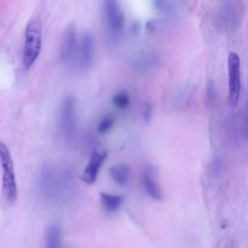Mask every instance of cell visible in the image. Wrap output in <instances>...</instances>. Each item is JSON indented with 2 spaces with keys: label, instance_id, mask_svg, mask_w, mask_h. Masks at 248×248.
<instances>
[{
  "label": "cell",
  "instance_id": "6da1fadb",
  "mask_svg": "<svg viewBox=\"0 0 248 248\" xmlns=\"http://www.w3.org/2000/svg\"><path fill=\"white\" fill-rule=\"evenodd\" d=\"M42 48V28L38 20H31L26 26L22 52V64L29 70L38 59Z\"/></svg>",
  "mask_w": 248,
  "mask_h": 248
},
{
  "label": "cell",
  "instance_id": "7a4b0ae2",
  "mask_svg": "<svg viewBox=\"0 0 248 248\" xmlns=\"http://www.w3.org/2000/svg\"><path fill=\"white\" fill-rule=\"evenodd\" d=\"M0 164L2 169V194L5 201L13 204L17 198V187L9 148L4 142L0 141Z\"/></svg>",
  "mask_w": 248,
  "mask_h": 248
},
{
  "label": "cell",
  "instance_id": "3957f363",
  "mask_svg": "<svg viewBox=\"0 0 248 248\" xmlns=\"http://www.w3.org/2000/svg\"><path fill=\"white\" fill-rule=\"evenodd\" d=\"M58 128L65 140L71 141L74 139L77 129L76 101L71 95L65 97L61 104Z\"/></svg>",
  "mask_w": 248,
  "mask_h": 248
},
{
  "label": "cell",
  "instance_id": "277c9868",
  "mask_svg": "<svg viewBox=\"0 0 248 248\" xmlns=\"http://www.w3.org/2000/svg\"><path fill=\"white\" fill-rule=\"evenodd\" d=\"M228 89H229V103L231 107L235 108L239 101L241 90L240 79V59L235 52H230L228 57Z\"/></svg>",
  "mask_w": 248,
  "mask_h": 248
},
{
  "label": "cell",
  "instance_id": "5b68a950",
  "mask_svg": "<svg viewBox=\"0 0 248 248\" xmlns=\"http://www.w3.org/2000/svg\"><path fill=\"white\" fill-rule=\"evenodd\" d=\"M39 190L47 201H52L56 199L59 192V183L55 175L54 170L50 165H44L41 169L39 176Z\"/></svg>",
  "mask_w": 248,
  "mask_h": 248
},
{
  "label": "cell",
  "instance_id": "8992f818",
  "mask_svg": "<svg viewBox=\"0 0 248 248\" xmlns=\"http://www.w3.org/2000/svg\"><path fill=\"white\" fill-rule=\"evenodd\" d=\"M77 50V30L74 24H69L64 31L61 46L60 58L64 63H70Z\"/></svg>",
  "mask_w": 248,
  "mask_h": 248
},
{
  "label": "cell",
  "instance_id": "52a82bcc",
  "mask_svg": "<svg viewBox=\"0 0 248 248\" xmlns=\"http://www.w3.org/2000/svg\"><path fill=\"white\" fill-rule=\"evenodd\" d=\"M220 17L221 24L225 28L233 30L241 19V7L239 3L234 0L227 2L220 13Z\"/></svg>",
  "mask_w": 248,
  "mask_h": 248
},
{
  "label": "cell",
  "instance_id": "ba28073f",
  "mask_svg": "<svg viewBox=\"0 0 248 248\" xmlns=\"http://www.w3.org/2000/svg\"><path fill=\"white\" fill-rule=\"evenodd\" d=\"M107 158L106 152L94 151L91 153L88 163L82 173V180L87 184H93L99 174V171Z\"/></svg>",
  "mask_w": 248,
  "mask_h": 248
},
{
  "label": "cell",
  "instance_id": "9c48e42d",
  "mask_svg": "<svg viewBox=\"0 0 248 248\" xmlns=\"http://www.w3.org/2000/svg\"><path fill=\"white\" fill-rule=\"evenodd\" d=\"M106 17L108 28L112 32H119L124 23V15L115 0H106Z\"/></svg>",
  "mask_w": 248,
  "mask_h": 248
},
{
  "label": "cell",
  "instance_id": "30bf717a",
  "mask_svg": "<svg viewBox=\"0 0 248 248\" xmlns=\"http://www.w3.org/2000/svg\"><path fill=\"white\" fill-rule=\"evenodd\" d=\"M94 56L93 37L89 32H85L81 36L78 49V64L80 69L87 70L90 68Z\"/></svg>",
  "mask_w": 248,
  "mask_h": 248
},
{
  "label": "cell",
  "instance_id": "8fae6325",
  "mask_svg": "<svg viewBox=\"0 0 248 248\" xmlns=\"http://www.w3.org/2000/svg\"><path fill=\"white\" fill-rule=\"evenodd\" d=\"M141 182L146 194L153 200L161 201L163 199V193L160 185L157 182L154 169L150 166L144 168L141 175Z\"/></svg>",
  "mask_w": 248,
  "mask_h": 248
},
{
  "label": "cell",
  "instance_id": "7c38bea8",
  "mask_svg": "<svg viewBox=\"0 0 248 248\" xmlns=\"http://www.w3.org/2000/svg\"><path fill=\"white\" fill-rule=\"evenodd\" d=\"M234 132L238 140L248 142V97L242 110L236 116Z\"/></svg>",
  "mask_w": 248,
  "mask_h": 248
},
{
  "label": "cell",
  "instance_id": "4fadbf2b",
  "mask_svg": "<svg viewBox=\"0 0 248 248\" xmlns=\"http://www.w3.org/2000/svg\"><path fill=\"white\" fill-rule=\"evenodd\" d=\"M46 248H62V232L57 224L47 227L45 235Z\"/></svg>",
  "mask_w": 248,
  "mask_h": 248
},
{
  "label": "cell",
  "instance_id": "5bb4252c",
  "mask_svg": "<svg viewBox=\"0 0 248 248\" xmlns=\"http://www.w3.org/2000/svg\"><path fill=\"white\" fill-rule=\"evenodd\" d=\"M109 174L111 178L121 186H124L128 183L130 178V169L125 164H117L109 169Z\"/></svg>",
  "mask_w": 248,
  "mask_h": 248
},
{
  "label": "cell",
  "instance_id": "9a60e30c",
  "mask_svg": "<svg viewBox=\"0 0 248 248\" xmlns=\"http://www.w3.org/2000/svg\"><path fill=\"white\" fill-rule=\"evenodd\" d=\"M100 198L103 207L108 212L116 211L122 204V198L119 195L103 192L100 194Z\"/></svg>",
  "mask_w": 248,
  "mask_h": 248
},
{
  "label": "cell",
  "instance_id": "2e32d148",
  "mask_svg": "<svg viewBox=\"0 0 248 248\" xmlns=\"http://www.w3.org/2000/svg\"><path fill=\"white\" fill-rule=\"evenodd\" d=\"M217 99V92L215 84L212 80H208L205 88V100H206V106L209 108H212L216 104Z\"/></svg>",
  "mask_w": 248,
  "mask_h": 248
},
{
  "label": "cell",
  "instance_id": "e0dca14e",
  "mask_svg": "<svg viewBox=\"0 0 248 248\" xmlns=\"http://www.w3.org/2000/svg\"><path fill=\"white\" fill-rule=\"evenodd\" d=\"M113 105L119 109H126L130 104V98L127 92L119 91L112 97Z\"/></svg>",
  "mask_w": 248,
  "mask_h": 248
},
{
  "label": "cell",
  "instance_id": "ac0fdd59",
  "mask_svg": "<svg viewBox=\"0 0 248 248\" xmlns=\"http://www.w3.org/2000/svg\"><path fill=\"white\" fill-rule=\"evenodd\" d=\"M113 126V119L110 116H105L98 125V132L100 134H105L109 131Z\"/></svg>",
  "mask_w": 248,
  "mask_h": 248
},
{
  "label": "cell",
  "instance_id": "d6986e66",
  "mask_svg": "<svg viewBox=\"0 0 248 248\" xmlns=\"http://www.w3.org/2000/svg\"><path fill=\"white\" fill-rule=\"evenodd\" d=\"M151 114H152V108L149 104H145L144 108H143V118L146 121H149L151 118Z\"/></svg>",
  "mask_w": 248,
  "mask_h": 248
},
{
  "label": "cell",
  "instance_id": "ffe728a7",
  "mask_svg": "<svg viewBox=\"0 0 248 248\" xmlns=\"http://www.w3.org/2000/svg\"><path fill=\"white\" fill-rule=\"evenodd\" d=\"M154 1V4L156 6V8H161V6L163 5V0H153Z\"/></svg>",
  "mask_w": 248,
  "mask_h": 248
}]
</instances>
